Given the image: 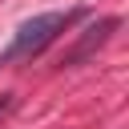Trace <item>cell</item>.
<instances>
[{
	"mask_svg": "<svg viewBox=\"0 0 129 129\" xmlns=\"http://www.w3.org/2000/svg\"><path fill=\"white\" fill-rule=\"evenodd\" d=\"M117 28H121V20H117V16H101V20H93V24L77 36V44L60 56V64H81V60H89V56H93V52H97L113 32H117Z\"/></svg>",
	"mask_w": 129,
	"mask_h": 129,
	"instance_id": "cell-2",
	"label": "cell"
},
{
	"mask_svg": "<svg viewBox=\"0 0 129 129\" xmlns=\"http://www.w3.org/2000/svg\"><path fill=\"white\" fill-rule=\"evenodd\" d=\"M8 109H12V93H0V117H4Z\"/></svg>",
	"mask_w": 129,
	"mask_h": 129,
	"instance_id": "cell-3",
	"label": "cell"
},
{
	"mask_svg": "<svg viewBox=\"0 0 129 129\" xmlns=\"http://www.w3.org/2000/svg\"><path fill=\"white\" fill-rule=\"evenodd\" d=\"M81 12H40V16H32V20H24L16 32H12V44L4 48V56H0V64H16V60H32V56H40L73 20H77Z\"/></svg>",
	"mask_w": 129,
	"mask_h": 129,
	"instance_id": "cell-1",
	"label": "cell"
}]
</instances>
